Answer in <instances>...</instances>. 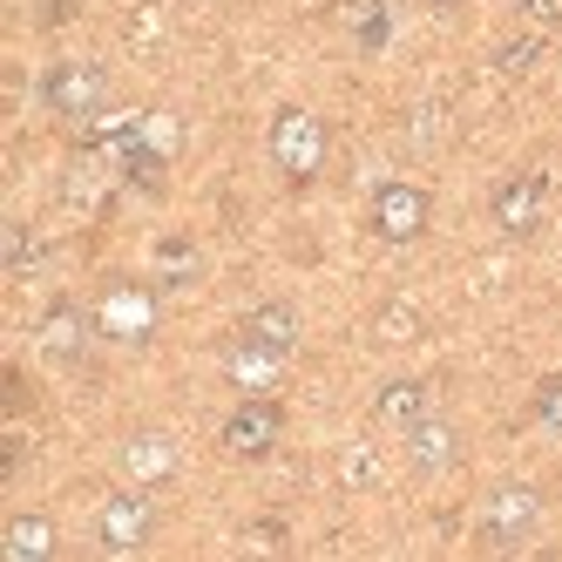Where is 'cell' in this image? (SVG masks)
Instances as JSON below:
<instances>
[{
	"label": "cell",
	"mask_w": 562,
	"mask_h": 562,
	"mask_svg": "<svg viewBox=\"0 0 562 562\" xmlns=\"http://www.w3.org/2000/svg\"><path fill=\"white\" fill-rule=\"evenodd\" d=\"M536 529H542V488L502 481V488H488V502H481L474 542H481V555H529Z\"/></svg>",
	"instance_id": "1"
},
{
	"label": "cell",
	"mask_w": 562,
	"mask_h": 562,
	"mask_svg": "<svg viewBox=\"0 0 562 562\" xmlns=\"http://www.w3.org/2000/svg\"><path fill=\"white\" fill-rule=\"evenodd\" d=\"M109 95H115L109 68H102V61H89V55L55 61V68L42 75V109L55 115V123H68V130L102 123V115H109Z\"/></svg>",
	"instance_id": "2"
},
{
	"label": "cell",
	"mask_w": 562,
	"mask_h": 562,
	"mask_svg": "<svg viewBox=\"0 0 562 562\" xmlns=\"http://www.w3.org/2000/svg\"><path fill=\"white\" fill-rule=\"evenodd\" d=\"M265 143H271V164L292 183H312L318 170H326V123H318L312 109H278Z\"/></svg>",
	"instance_id": "3"
},
{
	"label": "cell",
	"mask_w": 562,
	"mask_h": 562,
	"mask_svg": "<svg viewBox=\"0 0 562 562\" xmlns=\"http://www.w3.org/2000/svg\"><path fill=\"white\" fill-rule=\"evenodd\" d=\"M278 434H285V407H278L271 393H245V400L224 414V427H217L224 454H237V461H271Z\"/></svg>",
	"instance_id": "4"
},
{
	"label": "cell",
	"mask_w": 562,
	"mask_h": 562,
	"mask_svg": "<svg viewBox=\"0 0 562 562\" xmlns=\"http://www.w3.org/2000/svg\"><path fill=\"white\" fill-rule=\"evenodd\" d=\"M149 536H156V495L130 481L123 495L102 502V515H95V542H102V555H136V549H149Z\"/></svg>",
	"instance_id": "5"
},
{
	"label": "cell",
	"mask_w": 562,
	"mask_h": 562,
	"mask_svg": "<svg viewBox=\"0 0 562 562\" xmlns=\"http://www.w3.org/2000/svg\"><path fill=\"white\" fill-rule=\"evenodd\" d=\"M367 224H373L380 245H420L427 224H434V196H427L420 183H380Z\"/></svg>",
	"instance_id": "6"
},
{
	"label": "cell",
	"mask_w": 562,
	"mask_h": 562,
	"mask_svg": "<svg viewBox=\"0 0 562 562\" xmlns=\"http://www.w3.org/2000/svg\"><path fill=\"white\" fill-rule=\"evenodd\" d=\"M488 217H495V231L502 237H536L542 231V217H549V177L542 170H515V177H502L495 183V196H488Z\"/></svg>",
	"instance_id": "7"
},
{
	"label": "cell",
	"mask_w": 562,
	"mask_h": 562,
	"mask_svg": "<svg viewBox=\"0 0 562 562\" xmlns=\"http://www.w3.org/2000/svg\"><path fill=\"white\" fill-rule=\"evenodd\" d=\"M42 352L55 359V367H82V352H89V339H102L95 333V312H82L75 299H55L48 312H42Z\"/></svg>",
	"instance_id": "8"
},
{
	"label": "cell",
	"mask_w": 562,
	"mask_h": 562,
	"mask_svg": "<svg viewBox=\"0 0 562 562\" xmlns=\"http://www.w3.org/2000/svg\"><path fill=\"white\" fill-rule=\"evenodd\" d=\"M285 359H292V352H278V346H265V339H251V333H237V339L224 346V380H231L237 393H278V380H285Z\"/></svg>",
	"instance_id": "9"
},
{
	"label": "cell",
	"mask_w": 562,
	"mask_h": 562,
	"mask_svg": "<svg viewBox=\"0 0 562 562\" xmlns=\"http://www.w3.org/2000/svg\"><path fill=\"white\" fill-rule=\"evenodd\" d=\"M400 440H407V468L427 474V481H440V474L461 468V427H454V420H434V414H427V420H414Z\"/></svg>",
	"instance_id": "10"
},
{
	"label": "cell",
	"mask_w": 562,
	"mask_h": 562,
	"mask_svg": "<svg viewBox=\"0 0 562 562\" xmlns=\"http://www.w3.org/2000/svg\"><path fill=\"white\" fill-rule=\"evenodd\" d=\"M149 326H156V305H149V292H136V285H115V292L95 305V333H102V339L143 346V339H149Z\"/></svg>",
	"instance_id": "11"
},
{
	"label": "cell",
	"mask_w": 562,
	"mask_h": 562,
	"mask_svg": "<svg viewBox=\"0 0 562 562\" xmlns=\"http://www.w3.org/2000/svg\"><path fill=\"white\" fill-rule=\"evenodd\" d=\"M333 27L359 55H380L393 42V0H333Z\"/></svg>",
	"instance_id": "12"
},
{
	"label": "cell",
	"mask_w": 562,
	"mask_h": 562,
	"mask_svg": "<svg viewBox=\"0 0 562 562\" xmlns=\"http://www.w3.org/2000/svg\"><path fill=\"white\" fill-rule=\"evenodd\" d=\"M123 474L136 481V488H164V481L177 474V448H170V434L136 427V434L123 440Z\"/></svg>",
	"instance_id": "13"
},
{
	"label": "cell",
	"mask_w": 562,
	"mask_h": 562,
	"mask_svg": "<svg viewBox=\"0 0 562 562\" xmlns=\"http://www.w3.org/2000/svg\"><path fill=\"white\" fill-rule=\"evenodd\" d=\"M427 414H434V386H427V380H386V386L373 393V420L393 427V434H407V427L427 420Z\"/></svg>",
	"instance_id": "14"
},
{
	"label": "cell",
	"mask_w": 562,
	"mask_h": 562,
	"mask_svg": "<svg viewBox=\"0 0 562 562\" xmlns=\"http://www.w3.org/2000/svg\"><path fill=\"white\" fill-rule=\"evenodd\" d=\"M109 170L115 164H95V149H75V164L61 170V204L68 211H102L109 196H115L109 190Z\"/></svg>",
	"instance_id": "15"
},
{
	"label": "cell",
	"mask_w": 562,
	"mask_h": 562,
	"mask_svg": "<svg viewBox=\"0 0 562 562\" xmlns=\"http://www.w3.org/2000/svg\"><path fill=\"white\" fill-rule=\"evenodd\" d=\"M55 549H61V536H55L48 515H14L0 529V555L8 562H55Z\"/></svg>",
	"instance_id": "16"
},
{
	"label": "cell",
	"mask_w": 562,
	"mask_h": 562,
	"mask_svg": "<svg viewBox=\"0 0 562 562\" xmlns=\"http://www.w3.org/2000/svg\"><path fill=\"white\" fill-rule=\"evenodd\" d=\"M48 258H55V245L34 224H8V231H0V265H8L14 278H34Z\"/></svg>",
	"instance_id": "17"
},
{
	"label": "cell",
	"mask_w": 562,
	"mask_h": 562,
	"mask_svg": "<svg viewBox=\"0 0 562 562\" xmlns=\"http://www.w3.org/2000/svg\"><path fill=\"white\" fill-rule=\"evenodd\" d=\"M245 333L265 339V346H278V352H292V346H299V305H285V299L251 305V312H245Z\"/></svg>",
	"instance_id": "18"
},
{
	"label": "cell",
	"mask_w": 562,
	"mask_h": 562,
	"mask_svg": "<svg viewBox=\"0 0 562 562\" xmlns=\"http://www.w3.org/2000/svg\"><path fill=\"white\" fill-rule=\"evenodd\" d=\"M115 170H123V183H130V190H143V196H164V190H170V156L143 149V136L123 149V164H115Z\"/></svg>",
	"instance_id": "19"
},
{
	"label": "cell",
	"mask_w": 562,
	"mask_h": 562,
	"mask_svg": "<svg viewBox=\"0 0 562 562\" xmlns=\"http://www.w3.org/2000/svg\"><path fill=\"white\" fill-rule=\"evenodd\" d=\"M414 339H420V305L386 299V305L373 312V346H414Z\"/></svg>",
	"instance_id": "20"
},
{
	"label": "cell",
	"mask_w": 562,
	"mask_h": 562,
	"mask_svg": "<svg viewBox=\"0 0 562 562\" xmlns=\"http://www.w3.org/2000/svg\"><path fill=\"white\" fill-rule=\"evenodd\" d=\"M549 55V34H515V42L495 48V75H508V82H521V75H536Z\"/></svg>",
	"instance_id": "21"
},
{
	"label": "cell",
	"mask_w": 562,
	"mask_h": 562,
	"mask_svg": "<svg viewBox=\"0 0 562 562\" xmlns=\"http://www.w3.org/2000/svg\"><path fill=\"white\" fill-rule=\"evenodd\" d=\"M136 136H143V149H156V156H170V164H177V149H183V123H177L170 109L136 115Z\"/></svg>",
	"instance_id": "22"
},
{
	"label": "cell",
	"mask_w": 562,
	"mask_h": 562,
	"mask_svg": "<svg viewBox=\"0 0 562 562\" xmlns=\"http://www.w3.org/2000/svg\"><path fill=\"white\" fill-rule=\"evenodd\" d=\"M529 420H536L542 434H555V440H562V373L536 380V393H529Z\"/></svg>",
	"instance_id": "23"
},
{
	"label": "cell",
	"mask_w": 562,
	"mask_h": 562,
	"mask_svg": "<svg viewBox=\"0 0 562 562\" xmlns=\"http://www.w3.org/2000/svg\"><path fill=\"white\" fill-rule=\"evenodd\" d=\"M339 474H346V488H380V454H373V440H352V448L339 454Z\"/></svg>",
	"instance_id": "24"
},
{
	"label": "cell",
	"mask_w": 562,
	"mask_h": 562,
	"mask_svg": "<svg viewBox=\"0 0 562 562\" xmlns=\"http://www.w3.org/2000/svg\"><path fill=\"white\" fill-rule=\"evenodd\" d=\"M414 143H420V149H440V143H448V102H420V109H414Z\"/></svg>",
	"instance_id": "25"
},
{
	"label": "cell",
	"mask_w": 562,
	"mask_h": 562,
	"mask_svg": "<svg viewBox=\"0 0 562 562\" xmlns=\"http://www.w3.org/2000/svg\"><path fill=\"white\" fill-rule=\"evenodd\" d=\"M245 542L265 549V555H285V549H292V542H285V521H278V515H258L251 529H245Z\"/></svg>",
	"instance_id": "26"
},
{
	"label": "cell",
	"mask_w": 562,
	"mask_h": 562,
	"mask_svg": "<svg viewBox=\"0 0 562 562\" xmlns=\"http://www.w3.org/2000/svg\"><path fill=\"white\" fill-rule=\"evenodd\" d=\"M521 21H529L536 34H549V27H562V0H521Z\"/></svg>",
	"instance_id": "27"
},
{
	"label": "cell",
	"mask_w": 562,
	"mask_h": 562,
	"mask_svg": "<svg viewBox=\"0 0 562 562\" xmlns=\"http://www.w3.org/2000/svg\"><path fill=\"white\" fill-rule=\"evenodd\" d=\"M34 21H42V27H61V21H75V0H42V8H34Z\"/></svg>",
	"instance_id": "28"
},
{
	"label": "cell",
	"mask_w": 562,
	"mask_h": 562,
	"mask_svg": "<svg viewBox=\"0 0 562 562\" xmlns=\"http://www.w3.org/2000/svg\"><path fill=\"white\" fill-rule=\"evenodd\" d=\"M420 8H427V14H440V21H448V14H461V0H420Z\"/></svg>",
	"instance_id": "29"
}]
</instances>
